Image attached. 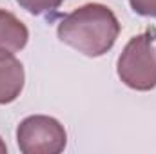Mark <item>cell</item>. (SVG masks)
Returning a JSON list of instances; mask_svg holds the SVG:
<instances>
[{
    "instance_id": "obj_1",
    "label": "cell",
    "mask_w": 156,
    "mask_h": 154,
    "mask_svg": "<svg viewBox=\"0 0 156 154\" xmlns=\"http://www.w3.org/2000/svg\"><path fill=\"white\" fill-rule=\"evenodd\" d=\"M120 22L113 9L104 4H85L62 18L56 35L66 45L78 53L98 58L113 49L120 35Z\"/></svg>"
},
{
    "instance_id": "obj_2",
    "label": "cell",
    "mask_w": 156,
    "mask_h": 154,
    "mask_svg": "<svg viewBox=\"0 0 156 154\" xmlns=\"http://www.w3.org/2000/svg\"><path fill=\"white\" fill-rule=\"evenodd\" d=\"M116 73L123 85L134 91L156 87V29H149L129 40L118 56Z\"/></svg>"
},
{
    "instance_id": "obj_3",
    "label": "cell",
    "mask_w": 156,
    "mask_h": 154,
    "mask_svg": "<svg viewBox=\"0 0 156 154\" xmlns=\"http://www.w3.org/2000/svg\"><path fill=\"white\" fill-rule=\"evenodd\" d=\"M16 143L22 154H60L67 145V132L56 118L33 114L16 127Z\"/></svg>"
},
{
    "instance_id": "obj_4",
    "label": "cell",
    "mask_w": 156,
    "mask_h": 154,
    "mask_svg": "<svg viewBox=\"0 0 156 154\" xmlns=\"http://www.w3.org/2000/svg\"><path fill=\"white\" fill-rule=\"evenodd\" d=\"M29 29L13 13L0 9V58L15 56L27 45Z\"/></svg>"
},
{
    "instance_id": "obj_5",
    "label": "cell",
    "mask_w": 156,
    "mask_h": 154,
    "mask_svg": "<svg viewBox=\"0 0 156 154\" xmlns=\"http://www.w3.org/2000/svg\"><path fill=\"white\" fill-rule=\"evenodd\" d=\"M26 82L24 65L15 56L0 58V105H7L15 102Z\"/></svg>"
},
{
    "instance_id": "obj_6",
    "label": "cell",
    "mask_w": 156,
    "mask_h": 154,
    "mask_svg": "<svg viewBox=\"0 0 156 154\" xmlns=\"http://www.w3.org/2000/svg\"><path fill=\"white\" fill-rule=\"evenodd\" d=\"M64 0H16V4L26 9L31 15H47V13H55Z\"/></svg>"
},
{
    "instance_id": "obj_7",
    "label": "cell",
    "mask_w": 156,
    "mask_h": 154,
    "mask_svg": "<svg viewBox=\"0 0 156 154\" xmlns=\"http://www.w3.org/2000/svg\"><path fill=\"white\" fill-rule=\"evenodd\" d=\"M129 4L136 15L156 18V0H129Z\"/></svg>"
},
{
    "instance_id": "obj_8",
    "label": "cell",
    "mask_w": 156,
    "mask_h": 154,
    "mask_svg": "<svg viewBox=\"0 0 156 154\" xmlns=\"http://www.w3.org/2000/svg\"><path fill=\"white\" fill-rule=\"evenodd\" d=\"M7 152V147H5V143L2 142V138H0V154H5Z\"/></svg>"
}]
</instances>
